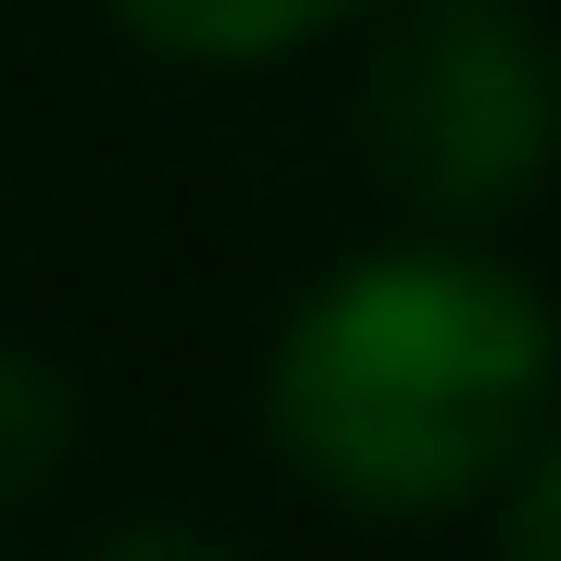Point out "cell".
<instances>
[{"label":"cell","mask_w":561,"mask_h":561,"mask_svg":"<svg viewBox=\"0 0 561 561\" xmlns=\"http://www.w3.org/2000/svg\"><path fill=\"white\" fill-rule=\"evenodd\" d=\"M362 138L387 187L424 213H500L549 175L561 150V76L549 38L500 0H412V25L375 50Z\"/></svg>","instance_id":"2"},{"label":"cell","mask_w":561,"mask_h":561,"mask_svg":"<svg viewBox=\"0 0 561 561\" xmlns=\"http://www.w3.org/2000/svg\"><path fill=\"white\" fill-rule=\"evenodd\" d=\"M62 449H76V387H62L50 362L0 350V500H13V486H38Z\"/></svg>","instance_id":"4"},{"label":"cell","mask_w":561,"mask_h":561,"mask_svg":"<svg viewBox=\"0 0 561 561\" xmlns=\"http://www.w3.org/2000/svg\"><path fill=\"white\" fill-rule=\"evenodd\" d=\"M113 13L162 62H275V50L324 38L337 13H362V0H113Z\"/></svg>","instance_id":"3"},{"label":"cell","mask_w":561,"mask_h":561,"mask_svg":"<svg viewBox=\"0 0 561 561\" xmlns=\"http://www.w3.org/2000/svg\"><path fill=\"white\" fill-rule=\"evenodd\" d=\"M561 324L474 250H375L275 337V449L350 512H449L537 449Z\"/></svg>","instance_id":"1"},{"label":"cell","mask_w":561,"mask_h":561,"mask_svg":"<svg viewBox=\"0 0 561 561\" xmlns=\"http://www.w3.org/2000/svg\"><path fill=\"white\" fill-rule=\"evenodd\" d=\"M512 549L561 561V437H537V461H524V486H512Z\"/></svg>","instance_id":"5"}]
</instances>
